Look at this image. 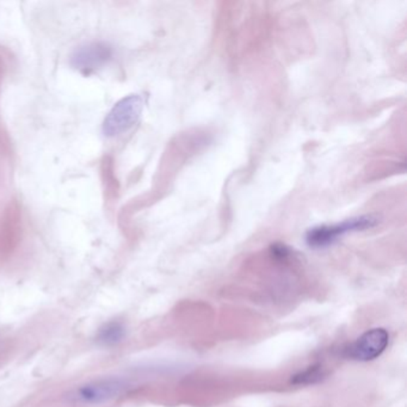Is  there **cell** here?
Segmentation results:
<instances>
[{"label":"cell","instance_id":"cell-6","mask_svg":"<svg viewBox=\"0 0 407 407\" xmlns=\"http://www.w3.org/2000/svg\"><path fill=\"white\" fill-rule=\"evenodd\" d=\"M123 337H124V327L119 323H110L105 325L103 329H100L97 339L103 346H114L121 342Z\"/></svg>","mask_w":407,"mask_h":407},{"label":"cell","instance_id":"cell-1","mask_svg":"<svg viewBox=\"0 0 407 407\" xmlns=\"http://www.w3.org/2000/svg\"><path fill=\"white\" fill-rule=\"evenodd\" d=\"M143 109V97L131 95L114 105L103 122V133L112 138L131 129L138 122Z\"/></svg>","mask_w":407,"mask_h":407},{"label":"cell","instance_id":"cell-7","mask_svg":"<svg viewBox=\"0 0 407 407\" xmlns=\"http://www.w3.org/2000/svg\"><path fill=\"white\" fill-rule=\"evenodd\" d=\"M323 379V369L320 365H311L304 372H300L293 377L292 382L294 384H311L318 382Z\"/></svg>","mask_w":407,"mask_h":407},{"label":"cell","instance_id":"cell-4","mask_svg":"<svg viewBox=\"0 0 407 407\" xmlns=\"http://www.w3.org/2000/svg\"><path fill=\"white\" fill-rule=\"evenodd\" d=\"M112 48L104 42H93L79 47L71 59L72 65L83 72H93L103 67L112 59Z\"/></svg>","mask_w":407,"mask_h":407},{"label":"cell","instance_id":"cell-3","mask_svg":"<svg viewBox=\"0 0 407 407\" xmlns=\"http://www.w3.org/2000/svg\"><path fill=\"white\" fill-rule=\"evenodd\" d=\"M389 342V334L384 329H373L350 346L349 356L358 361L367 362L379 358L384 353Z\"/></svg>","mask_w":407,"mask_h":407},{"label":"cell","instance_id":"cell-2","mask_svg":"<svg viewBox=\"0 0 407 407\" xmlns=\"http://www.w3.org/2000/svg\"><path fill=\"white\" fill-rule=\"evenodd\" d=\"M377 219L374 216H365L346 220L334 226H319L312 228L306 237V242L311 247L322 249L337 242L343 235L351 232L365 231L377 226Z\"/></svg>","mask_w":407,"mask_h":407},{"label":"cell","instance_id":"cell-5","mask_svg":"<svg viewBox=\"0 0 407 407\" xmlns=\"http://www.w3.org/2000/svg\"><path fill=\"white\" fill-rule=\"evenodd\" d=\"M126 388V382L119 379L93 381L79 388L77 398L88 403H102L115 398Z\"/></svg>","mask_w":407,"mask_h":407}]
</instances>
